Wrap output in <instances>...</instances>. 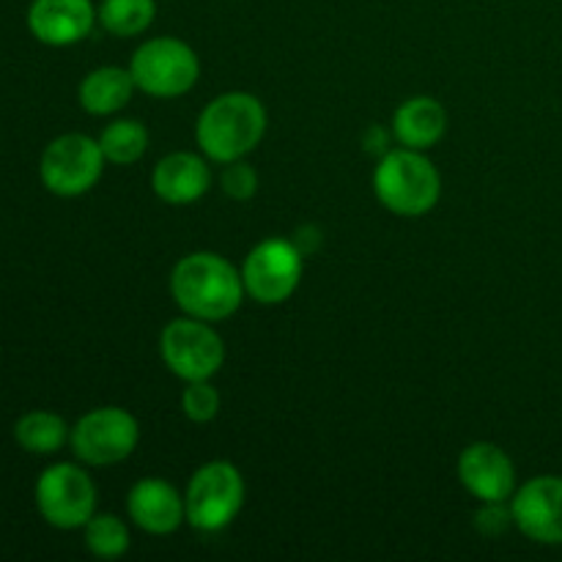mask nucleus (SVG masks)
I'll use <instances>...</instances> for the list:
<instances>
[{
    "instance_id": "f8f14e48",
    "label": "nucleus",
    "mask_w": 562,
    "mask_h": 562,
    "mask_svg": "<svg viewBox=\"0 0 562 562\" xmlns=\"http://www.w3.org/2000/svg\"><path fill=\"white\" fill-rule=\"evenodd\" d=\"M459 481L481 503H505L516 492V467L497 445L475 442L459 456Z\"/></svg>"
},
{
    "instance_id": "4468645a",
    "label": "nucleus",
    "mask_w": 562,
    "mask_h": 562,
    "mask_svg": "<svg viewBox=\"0 0 562 562\" xmlns=\"http://www.w3.org/2000/svg\"><path fill=\"white\" fill-rule=\"evenodd\" d=\"M126 510L130 519L151 536H170L179 530L181 521H187L184 497L162 477L137 481L126 497Z\"/></svg>"
},
{
    "instance_id": "1a4fd4ad",
    "label": "nucleus",
    "mask_w": 562,
    "mask_h": 562,
    "mask_svg": "<svg viewBox=\"0 0 562 562\" xmlns=\"http://www.w3.org/2000/svg\"><path fill=\"white\" fill-rule=\"evenodd\" d=\"M140 439V426L121 406H99L82 415L69 434L77 461L88 467H110L130 459Z\"/></svg>"
},
{
    "instance_id": "9b49d317",
    "label": "nucleus",
    "mask_w": 562,
    "mask_h": 562,
    "mask_svg": "<svg viewBox=\"0 0 562 562\" xmlns=\"http://www.w3.org/2000/svg\"><path fill=\"white\" fill-rule=\"evenodd\" d=\"M514 525L543 547L562 543V477L541 475L516 488L510 497Z\"/></svg>"
},
{
    "instance_id": "20e7f679",
    "label": "nucleus",
    "mask_w": 562,
    "mask_h": 562,
    "mask_svg": "<svg viewBox=\"0 0 562 562\" xmlns=\"http://www.w3.org/2000/svg\"><path fill=\"white\" fill-rule=\"evenodd\" d=\"M135 86L148 97L173 99L190 91L201 77L195 49L173 36H157L135 49L130 64Z\"/></svg>"
},
{
    "instance_id": "aec40b11",
    "label": "nucleus",
    "mask_w": 562,
    "mask_h": 562,
    "mask_svg": "<svg viewBox=\"0 0 562 562\" xmlns=\"http://www.w3.org/2000/svg\"><path fill=\"white\" fill-rule=\"evenodd\" d=\"M99 146L108 162L132 165L146 154L148 130L137 119H119L108 124L99 135Z\"/></svg>"
},
{
    "instance_id": "ddd939ff",
    "label": "nucleus",
    "mask_w": 562,
    "mask_h": 562,
    "mask_svg": "<svg viewBox=\"0 0 562 562\" xmlns=\"http://www.w3.org/2000/svg\"><path fill=\"white\" fill-rule=\"evenodd\" d=\"M97 22L91 0H33L27 9V31L47 47H69L82 42Z\"/></svg>"
},
{
    "instance_id": "f3484780",
    "label": "nucleus",
    "mask_w": 562,
    "mask_h": 562,
    "mask_svg": "<svg viewBox=\"0 0 562 562\" xmlns=\"http://www.w3.org/2000/svg\"><path fill=\"white\" fill-rule=\"evenodd\" d=\"M135 88V77H132L130 69L102 66V69H93L82 77L80 88H77V99H80V108L86 113L110 115L126 108Z\"/></svg>"
},
{
    "instance_id": "4be33fe9",
    "label": "nucleus",
    "mask_w": 562,
    "mask_h": 562,
    "mask_svg": "<svg viewBox=\"0 0 562 562\" xmlns=\"http://www.w3.org/2000/svg\"><path fill=\"white\" fill-rule=\"evenodd\" d=\"M181 409H184L187 420L192 423H212L220 412V393L209 384V379L201 382H187L184 393H181Z\"/></svg>"
},
{
    "instance_id": "6e6552de",
    "label": "nucleus",
    "mask_w": 562,
    "mask_h": 562,
    "mask_svg": "<svg viewBox=\"0 0 562 562\" xmlns=\"http://www.w3.org/2000/svg\"><path fill=\"white\" fill-rule=\"evenodd\" d=\"M36 508L55 530H80L97 514V486L82 467L60 461L38 475Z\"/></svg>"
},
{
    "instance_id": "f03ea898",
    "label": "nucleus",
    "mask_w": 562,
    "mask_h": 562,
    "mask_svg": "<svg viewBox=\"0 0 562 562\" xmlns=\"http://www.w3.org/2000/svg\"><path fill=\"white\" fill-rule=\"evenodd\" d=\"M267 132V110L261 99L245 91H231L212 99L195 124L201 151L214 162H234L250 154Z\"/></svg>"
},
{
    "instance_id": "6ab92c4d",
    "label": "nucleus",
    "mask_w": 562,
    "mask_h": 562,
    "mask_svg": "<svg viewBox=\"0 0 562 562\" xmlns=\"http://www.w3.org/2000/svg\"><path fill=\"white\" fill-rule=\"evenodd\" d=\"M157 16V0H102L97 9L99 25L119 38L140 36Z\"/></svg>"
},
{
    "instance_id": "412c9836",
    "label": "nucleus",
    "mask_w": 562,
    "mask_h": 562,
    "mask_svg": "<svg viewBox=\"0 0 562 562\" xmlns=\"http://www.w3.org/2000/svg\"><path fill=\"white\" fill-rule=\"evenodd\" d=\"M82 530L88 552L99 560H115L130 549V530L113 514H93Z\"/></svg>"
},
{
    "instance_id": "b1692460",
    "label": "nucleus",
    "mask_w": 562,
    "mask_h": 562,
    "mask_svg": "<svg viewBox=\"0 0 562 562\" xmlns=\"http://www.w3.org/2000/svg\"><path fill=\"white\" fill-rule=\"evenodd\" d=\"M475 519L477 530L486 532V536H497L505 527L514 525V514H510V508H505V503H483L481 514Z\"/></svg>"
},
{
    "instance_id": "f257e3e1",
    "label": "nucleus",
    "mask_w": 562,
    "mask_h": 562,
    "mask_svg": "<svg viewBox=\"0 0 562 562\" xmlns=\"http://www.w3.org/2000/svg\"><path fill=\"white\" fill-rule=\"evenodd\" d=\"M170 294L187 316L223 322L239 311L245 300L241 272L217 252H190L170 274Z\"/></svg>"
},
{
    "instance_id": "9d476101",
    "label": "nucleus",
    "mask_w": 562,
    "mask_h": 562,
    "mask_svg": "<svg viewBox=\"0 0 562 562\" xmlns=\"http://www.w3.org/2000/svg\"><path fill=\"white\" fill-rule=\"evenodd\" d=\"M302 280V250L294 241L267 239L250 250L241 267L245 294L261 305H280Z\"/></svg>"
},
{
    "instance_id": "0eeeda50",
    "label": "nucleus",
    "mask_w": 562,
    "mask_h": 562,
    "mask_svg": "<svg viewBox=\"0 0 562 562\" xmlns=\"http://www.w3.org/2000/svg\"><path fill=\"white\" fill-rule=\"evenodd\" d=\"M159 355L168 371L181 382L212 379L223 368L225 346L212 322L184 316L173 318L159 335Z\"/></svg>"
},
{
    "instance_id": "423d86ee",
    "label": "nucleus",
    "mask_w": 562,
    "mask_h": 562,
    "mask_svg": "<svg viewBox=\"0 0 562 562\" xmlns=\"http://www.w3.org/2000/svg\"><path fill=\"white\" fill-rule=\"evenodd\" d=\"M104 154L99 140L69 132L47 143L38 162L42 184L58 198H80L97 187L104 170Z\"/></svg>"
},
{
    "instance_id": "7ed1b4c3",
    "label": "nucleus",
    "mask_w": 562,
    "mask_h": 562,
    "mask_svg": "<svg viewBox=\"0 0 562 562\" xmlns=\"http://www.w3.org/2000/svg\"><path fill=\"white\" fill-rule=\"evenodd\" d=\"M373 192L379 203L398 217H423L437 206L442 179L431 159L415 148H395L373 170Z\"/></svg>"
},
{
    "instance_id": "dca6fc26",
    "label": "nucleus",
    "mask_w": 562,
    "mask_h": 562,
    "mask_svg": "<svg viewBox=\"0 0 562 562\" xmlns=\"http://www.w3.org/2000/svg\"><path fill=\"white\" fill-rule=\"evenodd\" d=\"M448 130V113L434 97H412L395 110L393 135L404 148L426 151L437 146Z\"/></svg>"
},
{
    "instance_id": "5701e85b",
    "label": "nucleus",
    "mask_w": 562,
    "mask_h": 562,
    "mask_svg": "<svg viewBox=\"0 0 562 562\" xmlns=\"http://www.w3.org/2000/svg\"><path fill=\"white\" fill-rule=\"evenodd\" d=\"M220 187L234 201H250L258 190V173L252 170V165L234 159V162H225L223 176H220Z\"/></svg>"
},
{
    "instance_id": "39448f33",
    "label": "nucleus",
    "mask_w": 562,
    "mask_h": 562,
    "mask_svg": "<svg viewBox=\"0 0 562 562\" xmlns=\"http://www.w3.org/2000/svg\"><path fill=\"white\" fill-rule=\"evenodd\" d=\"M245 505V481L231 461H209L190 477L184 492L187 521L201 532H220Z\"/></svg>"
},
{
    "instance_id": "a211bd4d",
    "label": "nucleus",
    "mask_w": 562,
    "mask_h": 562,
    "mask_svg": "<svg viewBox=\"0 0 562 562\" xmlns=\"http://www.w3.org/2000/svg\"><path fill=\"white\" fill-rule=\"evenodd\" d=\"M71 428L66 420L55 412L33 409L25 412L20 420L14 423V439L22 450L33 456H53L69 442Z\"/></svg>"
},
{
    "instance_id": "2eb2a0df",
    "label": "nucleus",
    "mask_w": 562,
    "mask_h": 562,
    "mask_svg": "<svg viewBox=\"0 0 562 562\" xmlns=\"http://www.w3.org/2000/svg\"><path fill=\"white\" fill-rule=\"evenodd\" d=\"M151 187L157 198L173 206H187L206 195L212 187V170L206 159L192 151H173L157 162L151 173Z\"/></svg>"
}]
</instances>
